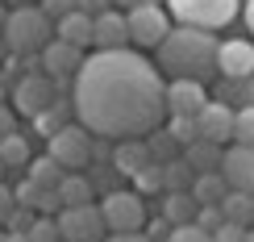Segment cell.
Wrapping results in <instances>:
<instances>
[{
    "label": "cell",
    "instance_id": "1",
    "mask_svg": "<svg viewBox=\"0 0 254 242\" xmlns=\"http://www.w3.org/2000/svg\"><path fill=\"white\" fill-rule=\"evenodd\" d=\"M163 88V76L146 55L96 50L71 80V109L88 134L137 138V134H154V125L167 117Z\"/></svg>",
    "mask_w": 254,
    "mask_h": 242
},
{
    "label": "cell",
    "instance_id": "2",
    "mask_svg": "<svg viewBox=\"0 0 254 242\" xmlns=\"http://www.w3.org/2000/svg\"><path fill=\"white\" fill-rule=\"evenodd\" d=\"M158 71H171V80H213L217 76V38L208 29L175 25L158 42Z\"/></svg>",
    "mask_w": 254,
    "mask_h": 242
},
{
    "label": "cell",
    "instance_id": "3",
    "mask_svg": "<svg viewBox=\"0 0 254 242\" xmlns=\"http://www.w3.org/2000/svg\"><path fill=\"white\" fill-rule=\"evenodd\" d=\"M0 38H4L8 55H17V59H34V55H42V50L55 42V34H50V17L42 13L38 4H17V8H8Z\"/></svg>",
    "mask_w": 254,
    "mask_h": 242
},
{
    "label": "cell",
    "instance_id": "4",
    "mask_svg": "<svg viewBox=\"0 0 254 242\" xmlns=\"http://www.w3.org/2000/svg\"><path fill=\"white\" fill-rule=\"evenodd\" d=\"M171 4V17L179 25H192V29H221L238 17L242 0H167Z\"/></svg>",
    "mask_w": 254,
    "mask_h": 242
},
{
    "label": "cell",
    "instance_id": "5",
    "mask_svg": "<svg viewBox=\"0 0 254 242\" xmlns=\"http://www.w3.org/2000/svg\"><path fill=\"white\" fill-rule=\"evenodd\" d=\"M100 209V222H104V234H142V222H146V205L137 192H109Z\"/></svg>",
    "mask_w": 254,
    "mask_h": 242
},
{
    "label": "cell",
    "instance_id": "6",
    "mask_svg": "<svg viewBox=\"0 0 254 242\" xmlns=\"http://www.w3.org/2000/svg\"><path fill=\"white\" fill-rule=\"evenodd\" d=\"M125 29H129V42L142 50H158V42L171 34V17H167V8L158 4H137L125 13Z\"/></svg>",
    "mask_w": 254,
    "mask_h": 242
},
{
    "label": "cell",
    "instance_id": "7",
    "mask_svg": "<svg viewBox=\"0 0 254 242\" xmlns=\"http://www.w3.org/2000/svg\"><path fill=\"white\" fill-rule=\"evenodd\" d=\"M46 142H50L46 155L63 167V171H75V167H83V163L92 159V134L83 130V125H71L67 121L59 134H50Z\"/></svg>",
    "mask_w": 254,
    "mask_h": 242
},
{
    "label": "cell",
    "instance_id": "8",
    "mask_svg": "<svg viewBox=\"0 0 254 242\" xmlns=\"http://www.w3.org/2000/svg\"><path fill=\"white\" fill-rule=\"evenodd\" d=\"M59 238L63 242H104V222L96 205H79V209H59L55 217Z\"/></svg>",
    "mask_w": 254,
    "mask_h": 242
},
{
    "label": "cell",
    "instance_id": "9",
    "mask_svg": "<svg viewBox=\"0 0 254 242\" xmlns=\"http://www.w3.org/2000/svg\"><path fill=\"white\" fill-rule=\"evenodd\" d=\"M13 104H17V113H25V117H42V113L55 104V80L50 76H25V80H17V88H13Z\"/></svg>",
    "mask_w": 254,
    "mask_h": 242
},
{
    "label": "cell",
    "instance_id": "10",
    "mask_svg": "<svg viewBox=\"0 0 254 242\" xmlns=\"http://www.w3.org/2000/svg\"><path fill=\"white\" fill-rule=\"evenodd\" d=\"M204 104H208V92H204V83H196V80H171L163 88L167 117H196Z\"/></svg>",
    "mask_w": 254,
    "mask_h": 242
},
{
    "label": "cell",
    "instance_id": "11",
    "mask_svg": "<svg viewBox=\"0 0 254 242\" xmlns=\"http://www.w3.org/2000/svg\"><path fill=\"white\" fill-rule=\"evenodd\" d=\"M221 180H225L229 192L254 196V151L250 146H229V151H221Z\"/></svg>",
    "mask_w": 254,
    "mask_h": 242
},
{
    "label": "cell",
    "instance_id": "12",
    "mask_svg": "<svg viewBox=\"0 0 254 242\" xmlns=\"http://www.w3.org/2000/svg\"><path fill=\"white\" fill-rule=\"evenodd\" d=\"M196 130H200V138L213 142V146L234 142V109H229L225 100H208L204 109L196 113Z\"/></svg>",
    "mask_w": 254,
    "mask_h": 242
},
{
    "label": "cell",
    "instance_id": "13",
    "mask_svg": "<svg viewBox=\"0 0 254 242\" xmlns=\"http://www.w3.org/2000/svg\"><path fill=\"white\" fill-rule=\"evenodd\" d=\"M217 71L225 80H254V46L246 38H229L217 46Z\"/></svg>",
    "mask_w": 254,
    "mask_h": 242
},
{
    "label": "cell",
    "instance_id": "14",
    "mask_svg": "<svg viewBox=\"0 0 254 242\" xmlns=\"http://www.w3.org/2000/svg\"><path fill=\"white\" fill-rule=\"evenodd\" d=\"M92 46L96 50H129V29H125V13L109 8L92 21Z\"/></svg>",
    "mask_w": 254,
    "mask_h": 242
},
{
    "label": "cell",
    "instance_id": "15",
    "mask_svg": "<svg viewBox=\"0 0 254 242\" xmlns=\"http://www.w3.org/2000/svg\"><path fill=\"white\" fill-rule=\"evenodd\" d=\"M38 63H42V76H50V80H59V76H71V80H75V71L83 67V50H75V46H67V42L55 38V42L38 55Z\"/></svg>",
    "mask_w": 254,
    "mask_h": 242
},
{
    "label": "cell",
    "instance_id": "16",
    "mask_svg": "<svg viewBox=\"0 0 254 242\" xmlns=\"http://www.w3.org/2000/svg\"><path fill=\"white\" fill-rule=\"evenodd\" d=\"M154 159H150V151H146V142L142 138H125L117 151H113V167L125 175H137V171H146Z\"/></svg>",
    "mask_w": 254,
    "mask_h": 242
},
{
    "label": "cell",
    "instance_id": "17",
    "mask_svg": "<svg viewBox=\"0 0 254 242\" xmlns=\"http://www.w3.org/2000/svg\"><path fill=\"white\" fill-rule=\"evenodd\" d=\"M55 38L59 42H67V46H92V17H83V13H67L63 21H55Z\"/></svg>",
    "mask_w": 254,
    "mask_h": 242
},
{
    "label": "cell",
    "instance_id": "18",
    "mask_svg": "<svg viewBox=\"0 0 254 242\" xmlns=\"http://www.w3.org/2000/svg\"><path fill=\"white\" fill-rule=\"evenodd\" d=\"M17 209H34V213H59V196L50 188H38L34 180H21V188L13 192Z\"/></svg>",
    "mask_w": 254,
    "mask_h": 242
},
{
    "label": "cell",
    "instance_id": "19",
    "mask_svg": "<svg viewBox=\"0 0 254 242\" xmlns=\"http://www.w3.org/2000/svg\"><path fill=\"white\" fill-rule=\"evenodd\" d=\"M196 213H200V205L192 201V192H167V201H163V222L167 226H192L196 222Z\"/></svg>",
    "mask_w": 254,
    "mask_h": 242
},
{
    "label": "cell",
    "instance_id": "20",
    "mask_svg": "<svg viewBox=\"0 0 254 242\" xmlns=\"http://www.w3.org/2000/svg\"><path fill=\"white\" fill-rule=\"evenodd\" d=\"M55 196H59V209H79V205H92V184L83 180V175L67 171V175L59 180Z\"/></svg>",
    "mask_w": 254,
    "mask_h": 242
},
{
    "label": "cell",
    "instance_id": "21",
    "mask_svg": "<svg viewBox=\"0 0 254 242\" xmlns=\"http://www.w3.org/2000/svg\"><path fill=\"white\" fill-rule=\"evenodd\" d=\"M225 180H221V171H200L196 180H192V201L204 209V205H221L225 201Z\"/></svg>",
    "mask_w": 254,
    "mask_h": 242
},
{
    "label": "cell",
    "instance_id": "22",
    "mask_svg": "<svg viewBox=\"0 0 254 242\" xmlns=\"http://www.w3.org/2000/svg\"><path fill=\"white\" fill-rule=\"evenodd\" d=\"M184 159H188V167H192L196 175H200V171H217V167H221V146L196 138V142L184 151Z\"/></svg>",
    "mask_w": 254,
    "mask_h": 242
},
{
    "label": "cell",
    "instance_id": "23",
    "mask_svg": "<svg viewBox=\"0 0 254 242\" xmlns=\"http://www.w3.org/2000/svg\"><path fill=\"white\" fill-rule=\"evenodd\" d=\"M192 180H196V171L188 167V159L163 163V188L167 192H192Z\"/></svg>",
    "mask_w": 254,
    "mask_h": 242
},
{
    "label": "cell",
    "instance_id": "24",
    "mask_svg": "<svg viewBox=\"0 0 254 242\" xmlns=\"http://www.w3.org/2000/svg\"><path fill=\"white\" fill-rule=\"evenodd\" d=\"M217 209H221L225 222H238V226H250V217H254V205H250L246 192H225V201H221Z\"/></svg>",
    "mask_w": 254,
    "mask_h": 242
},
{
    "label": "cell",
    "instance_id": "25",
    "mask_svg": "<svg viewBox=\"0 0 254 242\" xmlns=\"http://www.w3.org/2000/svg\"><path fill=\"white\" fill-rule=\"evenodd\" d=\"M63 175H67V171H63V167L50 159V155H42V159H34V163H29V180H34L38 188H50V192H55Z\"/></svg>",
    "mask_w": 254,
    "mask_h": 242
},
{
    "label": "cell",
    "instance_id": "26",
    "mask_svg": "<svg viewBox=\"0 0 254 242\" xmlns=\"http://www.w3.org/2000/svg\"><path fill=\"white\" fill-rule=\"evenodd\" d=\"M0 163H4V171H8V167H25L29 163V142L21 138L17 130L8 134V138H0Z\"/></svg>",
    "mask_w": 254,
    "mask_h": 242
},
{
    "label": "cell",
    "instance_id": "27",
    "mask_svg": "<svg viewBox=\"0 0 254 242\" xmlns=\"http://www.w3.org/2000/svg\"><path fill=\"white\" fill-rule=\"evenodd\" d=\"M234 146H250L254 151V104H242L234 113Z\"/></svg>",
    "mask_w": 254,
    "mask_h": 242
},
{
    "label": "cell",
    "instance_id": "28",
    "mask_svg": "<svg viewBox=\"0 0 254 242\" xmlns=\"http://www.w3.org/2000/svg\"><path fill=\"white\" fill-rule=\"evenodd\" d=\"M167 134H171V142H175V146H184V151L200 138L196 117H171V121H167Z\"/></svg>",
    "mask_w": 254,
    "mask_h": 242
},
{
    "label": "cell",
    "instance_id": "29",
    "mask_svg": "<svg viewBox=\"0 0 254 242\" xmlns=\"http://www.w3.org/2000/svg\"><path fill=\"white\" fill-rule=\"evenodd\" d=\"M67 113H71V104H67V100H55V104H50L42 117H34V121H38L42 134H59L63 125H67Z\"/></svg>",
    "mask_w": 254,
    "mask_h": 242
},
{
    "label": "cell",
    "instance_id": "30",
    "mask_svg": "<svg viewBox=\"0 0 254 242\" xmlns=\"http://www.w3.org/2000/svg\"><path fill=\"white\" fill-rule=\"evenodd\" d=\"M25 238H29V242H63V238H59V226L50 222V217H38V222L25 230Z\"/></svg>",
    "mask_w": 254,
    "mask_h": 242
},
{
    "label": "cell",
    "instance_id": "31",
    "mask_svg": "<svg viewBox=\"0 0 254 242\" xmlns=\"http://www.w3.org/2000/svg\"><path fill=\"white\" fill-rule=\"evenodd\" d=\"M133 180H137V196H142V192H158V188H163V167L150 163L146 171H137Z\"/></svg>",
    "mask_w": 254,
    "mask_h": 242
},
{
    "label": "cell",
    "instance_id": "32",
    "mask_svg": "<svg viewBox=\"0 0 254 242\" xmlns=\"http://www.w3.org/2000/svg\"><path fill=\"white\" fill-rule=\"evenodd\" d=\"M167 242H213V234H204V230L192 222V226H175L171 234H167Z\"/></svg>",
    "mask_w": 254,
    "mask_h": 242
},
{
    "label": "cell",
    "instance_id": "33",
    "mask_svg": "<svg viewBox=\"0 0 254 242\" xmlns=\"http://www.w3.org/2000/svg\"><path fill=\"white\" fill-rule=\"evenodd\" d=\"M246 230L250 226H238V222H221L213 230V242H246Z\"/></svg>",
    "mask_w": 254,
    "mask_h": 242
},
{
    "label": "cell",
    "instance_id": "34",
    "mask_svg": "<svg viewBox=\"0 0 254 242\" xmlns=\"http://www.w3.org/2000/svg\"><path fill=\"white\" fill-rule=\"evenodd\" d=\"M38 8H42L50 21H63L67 13H75V0H38Z\"/></svg>",
    "mask_w": 254,
    "mask_h": 242
},
{
    "label": "cell",
    "instance_id": "35",
    "mask_svg": "<svg viewBox=\"0 0 254 242\" xmlns=\"http://www.w3.org/2000/svg\"><path fill=\"white\" fill-rule=\"evenodd\" d=\"M221 222H225V217H221V209H217V205H204V209L196 213V226L204 230V234H213V230H217Z\"/></svg>",
    "mask_w": 254,
    "mask_h": 242
},
{
    "label": "cell",
    "instance_id": "36",
    "mask_svg": "<svg viewBox=\"0 0 254 242\" xmlns=\"http://www.w3.org/2000/svg\"><path fill=\"white\" fill-rule=\"evenodd\" d=\"M75 13H83V17L96 21L100 13H109V0H75Z\"/></svg>",
    "mask_w": 254,
    "mask_h": 242
},
{
    "label": "cell",
    "instance_id": "37",
    "mask_svg": "<svg viewBox=\"0 0 254 242\" xmlns=\"http://www.w3.org/2000/svg\"><path fill=\"white\" fill-rule=\"evenodd\" d=\"M13 130H17V121H13V109H8V104H0V138H8Z\"/></svg>",
    "mask_w": 254,
    "mask_h": 242
},
{
    "label": "cell",
    "instance_id": "38",
    "mask_svg": "<svg viewBox=\"0 0 254 242\" xmlns=\"http://www.w3.org/2000/svg\"><path fill=\"white\" fill-rule=\"evenodd\" d=\"M17 209V201H13V192H8L4 184H0V222H8V213Z\"/></svg>",
    "mask_w": 254,
    "mask_h": 242
},
{
    "label": "cell",
    "instance_id": "39",
    "mask_svg": "<svg viewBox=\"0 0 254 242\" xmlns=\"http://www.w3.org/2000/svg\"><path fill=\"white\" fill-rule=\"evenodd\" d=\"M167 234H171L167 222H150V234H146V238H150V242H167Z\"/></svg>",
    "mask_w": 254,
    "mask_h": 242
},
{
    "label": "cell",
    "instance_id": "40",
    "mask_svg": "<svg viewBox=\"0 0 254 242\" xmlns=\"http://www.w3.org/2000/svg\"><path fill=\"white\" fill-rule=\"evenodd\" d=\"M104 242H150V238H146V234H109Z\"/></svg>",
    "mask_w": 254,
    "mask_h": 242
},
{
    "label": "cell",
    "instance_id": "41",
    "mask_svg": "<svg viewBox=\"0 0 254 242\" xmlns=\"http://www.w3.org/2000/svg\"><path fill=\"white\" fill-rule=\"evenodd\" d=\"M109 4H125V8H137V4H158V0H109Z\"/></svg>",
    "mask_w": 254,
    "mask_h": 242
},
{
    "label": "cell",
    "instance_id": "42",
    "mask_svg": "<svg viewBox=\"0 0 254 242\" xmlns=\"http://www.w3.org/2000/svg\"><path fill=\"white\" fill-rule=\"evenodd\" d=\"M246 25H250V34H254V0H246Z\"/></svg>",
    "mask_w": 254,
    "mask_h": 242
},
{
    "label": "cell",
    "instance_id": "43",
    "mask_svg": "<svg viewBox=\"0 0 254 242\" xmlns=\"http://www.w3.org/2000/svg\"><path fill=\"white\" fill-rule=\"evenodd\" d=\"M8 242H29V238L25 234H8Z\"/></svg>",
    "mask_w": 254,
    "mask_h": 242
},
{
    "label": "cell",
    "instance_id": "44",
    "mask_svg": "<svg viewBox=\"0 0 254 242\" xmlns=\"http://www.w3.org/2000/svg\"><path fill=\"white\" fill-rule=\"evenodd\" d=\"M4 55H8V46H4V38H0V59H4Z\"/></svg>",
    "mask_w": 254,
    "mask_h": 242
},
{
    "label": "cell",
    "instance_id": "45",
    "mask_svg": "<svg viewBox=\"0 0 254 242\" xmlns=\"http://www.w3.org/2000/svg\"><path fill=\"white\" fill-rule=\"evenodd\" d=\"M4 17H8V8H0V29H4Z\"/></svg>",
    "mask_w": 254,
    "mask_h": 242
},
{
    "label": "cell",
    "instance_id": "46",
    "mask_svg": "<svg viewBox=\"0 0 254 242\" xmlns=\"http://www.w3.org/2000/svg\"><path fill=\"white\" fill-rule=\"evenodd\" d=\"M246 242H254V226H250V230H246Z\"/></svg>",
    "mask_w": 254,
    "mask_h": 242
},
{
    "label": "cell",
    "instance_id": "47",
    "mask_svg": "<svg viewBox=\"0 0 254 242\" xmlns=\"http://www.w3.org/2000/svg\"><path fill=\"white\" fill-rule=\"evenodd\" d=\"M0 104H4V80H0Z\"/></svg>",
    "mask_w": 254,
    "mask_h": 242
},
{
    "label": "cell",
    "instance_id": "48",
    "mask_svg": "<svg viewBox=\"0 0 254 242\" xmlns=\"http://www.w3.org/2000/svg\"><path fill=\"white\" fill-rule=\"evenodd\" d=\"M0 242H8V234H0Z\"/></svg>",
    "mask_w": 254,
    "mask_h": 242
},
{
    "label": "cell",
    "instance_id": "49",
    "mask_svg": "<svg viewBox=\"0 0 254 242\" xmlns=\"http://www.w3.org/2000/svg\"><path fill=\"white\" fill-rule=\"evenodd\" d=\"M0 175H4V163H0Z\"/></svg>",
    "mask_w": 254,
    "mask_h": 242
},
{
    "label": "cell",
    "instance_id": "50",
    "mask_svg": "<svg viewBox=\"0 0 254 242\" xmlns=\"http://www.w3.org/2000/svg\"><path fill=\"white\" fill-rule=\"evenodd\" d=\"M250 205H254V196H250ZM250 222H254V217H250Z\"/></svg>",
    "mask_w": 254,
    "mask_h": 242
}]
</instances>
